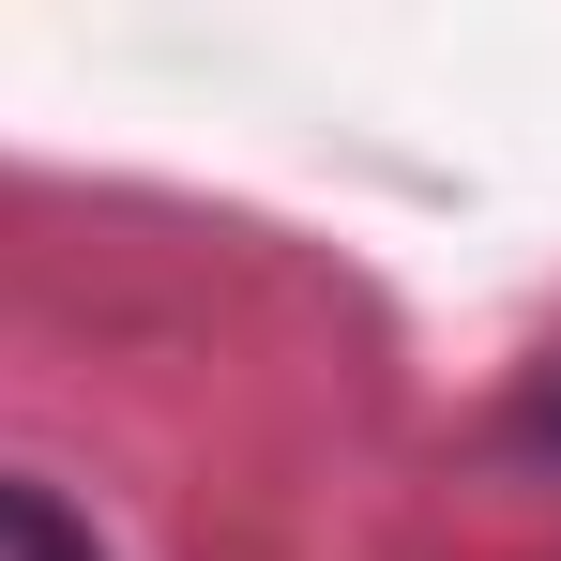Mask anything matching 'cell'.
<instances>
[{"label":"cell","instance_id":"cell-1","mask_svg":"<svg viewBox=\"0 0 561 561\" xmlns=\"http://www.w3.org/2000/svg\"><path fill=\"white\" fill-rule=\"evenodd\" d=\"M0 561H106V547L46 501V485H31V470H0Z\"/></svg>","mask_w":561,"mask_h":561},{"label":"cell","instance_id":"cell-2","mask_svg":"<svg viewBox=\"0 0 561 561\" xmlns=\"http://www.w3.org/2000/svg\"><path fill=\"white\" fill-rule=\"evenodd\" d=\"M531 440H561V379H531Z\"/></svg>","mask_w":561,"mask_h":561}]
</instances>
